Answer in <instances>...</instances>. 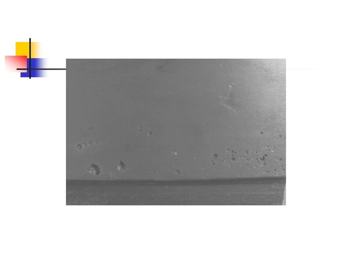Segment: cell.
I'll return each instance as SVG.
<instances>
[{
	"label": "cell",
	"mask_w": 352,
	"mask_h": 264,
	"mask_svg": "<svg viewBox=\"0 0 352 264\" xmlns=\"http://www.w3.org/2000/svg\"><path fill=\"white\" fill-rule=\"evenodd\" d=\"M127 168V165L125 163H123L121 160L117 166V169L119 171H125Z\"/></svg>",
	"instance_id": "obj_3"
},
{
	"label": "cell",
	"mask_w": 352,
	"mask_h": 264,
	"mask_svg": "<svg viewBox=\"0 0 352 264\" xmlns=\"http://www.w3.org/2000/svg\"><path fill=\"white\" fill-rule=\"evenodd\" d=\"M236 84L232 83L227 86V88L224 91V93L220 96L221 102L223 105L234 111H238V100L235 97L236 90L235 89Z\"/></svg>",
	"instance_id": "obj_1"
},
{
	"label": "cell",
	"mask_w": 352,
	"mask_h": 264,
	"mask_svg": "<svg viewBox=\"0 0 352 264\" xmlns=\"http://www.w3.org/2000/svg\"><path fill=\"white\" fill-rule=\"evenodd\" d=\"M87 170L91 175L97 176L101 173V168L96 164H93L87 168Z\"/></svg>",
	"instance_id": "obj_2"
}]
</instances>
